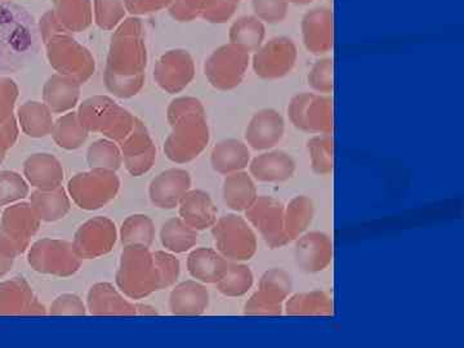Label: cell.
Listing matches in <instances>:
<instances>
[{"label":"cell","instance_id":"cell-1","mask_svg":"<svg viewBox=\"0 0 464 348\" xmlns=\"http://www.w3.org/2000/svg\"><path fill=\"white\" fill-rule=\"evenodd\" d=\"M148 53L136 18L125 21L112 36L105 70L106 88L121 99H130L141 91Z\"/></svg>","mask_w":464,"mask_h":348},{"label":"cell","instance_id":"cell-2","mask_svg":"<svg viewBox=\"0 0 464 348\" xmlns=\"http://www.w3.org/2000/svg\"><path fill=\"white\" fill-rule=\"evenodd\" d=\"M172 133L164 142V152L170 161L185 164L199 157L209 143L210 133L206 109L195 97H179L168 108Z\"/></svg>","mask_w":464,"mask_h":348},{"label":"cell","instance_id":"cell-3","mask_svg":"<svg viewBox=\"0 0 464 348\" xmlns=\"http://www.w3.org/2000/svg\"><path fill=\"white\" fill-rule=\"evenodd\" d=\"M116 284L130 299H142L160 290V273L154 253L146 246H124Z\"/></svg>","mask_w":464,"mask_h":348},{"label":"cell","instance_id":"cell-4","mask_svg":"<svg viewBox=\"0 0 464 348\" xmlns=\"http://www.w3.org/2000/svg\"><path fill=\"white\" fill-rule=\"evenodd\" d=\"M79 121L88 132L101 133L111 141L123 142L137 119L106 96H94L82 103Z\"/></svg>","mask_w":464,"mask_h":348},{"label":"cell","instance_id":"cell-5","mask_svg":"<svg viewBox=\"0 0 464 348\" xmlns=\"http://www.w3.org/2000/svg\"><path fill=\"white\" fill-rule=\"evenodd\" d=\"M212 235L217 250L227 261H249L257 253V237L243 217H222L212 226Z\"/></svg>","mask_w":464,"mask_h":348},{"label":"cell","instance_id":"cell-6","mask_svg":"<svg viewBox=\"0 0 464 348\" xmlns=\"http://www.w3.org/2000/svg\"><path fill=\"white\" fill-rule=\"evenodd\" d=\"M67 188L76 206L84 210H97L115 199L121 181L114 170L91 169L72 177Z\"/></svg>","mask_w":464,"mask_h":348},{"label":"cell","instance_id":"cell-7","mask_svg":"<svg viewBox=\"0 0 464 348\" xmlns=\"http://www.w3.org/2000/svg\"><path fill=\"white\" fill-rule=\"evenodd\" d=\"M249 65V52L227 43L207 58L204 74L216 90L232 91L243 83Z\"/></svg>","mask_w":464,"mask_h":348},{"label":"cell","instance_id":"cell-8","mask_svg":"<svg viewBox=\"0 0 464 348\" xmlns=\"http://www.w3.org/2000/svg\"><path fill=\"white\" fill-rule=\"evenodd\" d=\"M288 115L292 124L302 132L332 133L334 127V105L326 94H295L290 100Z\"/></svg>","mask_w":464,"mask_h":348},{"label":"cell","instance_id":"cell-9","mask_svg":"<svg viewBox=\"0 0 464 348\" xmlns=\"http://www.w3.org/2000/svg\"><path fill=\"white\" fill-rule=\"evenodd\" d=\"M50 63L58 74L85 83L94 72V60L90 51L63 33L52 36L45 42Z\"/></svg>","mask_w":464,"mask_h":348},{"label":"cell","instance_id":"cell-10","mask_svg":"<svg viewBox=\"0 0 464 348\" xmlns=\"http://www.w3.org/2000/svg\"><path fill=\"white\" fill-rule=\"evenodd\" d=\"M292 288V277L283 268L266 271L259 280L257 292L246 302L244 314L248 316L282 315Z\"/></svg>","mask_w":464,"mask_h":348},{"label":"cell","instance_id":"cell-11","mask_svg":"<svg viewBox=\"0 0 464 348\" xmlns=\"http://www.w3.org/2000/svg\"><path fill=\"white\" fill-rule=\"evenodd\" d=\"M298 60L295 43L288 36H275L253 53V72L266 81H276L292 72Z\"/></svg>","mask_w":464,"mask_h":348},{"label":"cell","instance_id":"cell-12","mask_svg":"<svg viewBox=\"0 0 464 348\" xmlns=\"http://www.w3.org/2000/svg\"><path fill=\"white\" fill-rule=\"evenodd\" d=\"M29 265L41 274L69 277L81 268L82 258L76 255L72 243L43 239L30 248Z\"/></svg>","mask_w":464,"mask_h":348},{"label":"cell","instance_id":"cell-13","mask_svg":"<svg viewBox=\"0 0 464 348\" xmlns=\"http://www.w3.org/2000/svg\"><path fill=\"white\" fill-rule=\"evenodd\" d=\"M41 219L34 213L30 204H17L7 208L0 222V248L12 257L23 255L30 239L38 231Z\"/></svg>","mask_w":464,"mask_h":348},{"label":"cell","instance_id":"cell-14","mask_svg":"<svg viewBox=\"0 0 464 348\" xmlns=\"http://www.w3.org/2000/svg\"><path fill=\"white\" fill-rule=\"evenodd\" d=\"M246 219L257 228L271 249H279L290 243L284 230V207L271 197H258L246 210Z\"/></svg>","mask_w":464,"mask_h":348},{"label":"cell","instance_id":"cell-15","mask_svg":"<svg viewBox=\"0 0 464 348\" xmlns=\"http://www.w3.org/2000/svg\"><path fill=\"white\" fill-rule=\"evenodd\" d=\"M116 243V226L106 217H96L76 231L72 246L82 259L102 257L111 252Z\"/></svg>","mask_w":464,"mask_h":348},{"label":"cell","instance_id":"cell-16","mask_svg":"<svg viewBox=\"0 0 464 348\" xmlns=\"http://www.w3.org/2000/svg\"><path fill=\"white\" fill-rule=\"evenodd\" d=\"M194 76V58L185 50L168 51L158 61L154 70V78L159 87L169 94L185 90Z\"/></svg>","mask_w":464,"mask_h":348},{"label":"cell","instance_id":"cell-17","mask_svg":"<svg viewBox=\"0 0 464 348\" xmlns=\"http://www.w3.org/2000/svg\"><path fill=\"white\" fill-rule=\"evenodd\" d=\"M302 41L308 52L316 56L328 53L334 44V17L328 7L307 11L301 21Z\"/></svg>","mask_w":464,"mask_h":348},{"label":"cell","instance_id":"cell-18","mask_svg":"<svg viewBox=\"0 0 464 348\" xmlns=\"http://www.w3.org/2000/svg\"><path fill=\"white\" fill-rule=\"evenodd\" d=\"M121 143V157L128 172L140 177L151 169L157 159V148L141 121L137 119L132 132Z\"/></svg>","mask_w":464,"mask_h":348},{"label":"cell","instance_id":"cell-19","mask_svg":"<svg viewBox=\"0 0 464 348\" xmlns=\"http://www.w3.org/2000/svg\"><path fill=\"white\" fill-rule=\"evenodd\" d=\"M295 258L304 273L316 274L325 270L333 259L331 237L320 231L301 235L295 244Z\"/></svg>","mask_w":464,"mask_h":348},{"label":"cell","instance_id":"cell-20","mask_svg":"<svg viewBox=\"0 0 464 348\" xmlns=\"http://www.w3.org/2000/svg\"><path fill=\"white\" fill-rule=\"evenodd\" d=\"M191 188V177L188 170L170 168L159 173L149 188L151 203L160 209H174L179 207L183 195Z\"/></svg>","mask_w":464,"mask_h":348},{"label":"cell","instance_id":"cell-21","mask_svg":"<svg viewBox=\"0 0 464 348\" xmlns=\"http://www.w3.org/2000/svg\"><path fill=\"white\" fill-rule=\"evenodd\" d=\"M285 133V121L275 109H262L250 119L246 130V141L257 151L275 148Z\"/></svg>","mask_w":464,"mask_h":348},{"label":"cell","instance_id":"cell-22","mask_svg":"<svg viewBox=\"0 0 464 348\" xmlns=\"http://www.w3.org/2000/svg\"><path fill=\"white\" fill-rule=\"evenodd\" d=\"M0 315H45V308L24 277H14L0 284Z\"/></svg>","mask_w":464,"mask_h":348},{"label":"cell","instance_id":"cell-23","mask_svg":"<svg viewBox=\"0 0 464 348\" xmlns=\"http://www.w3.org/2000/svg\"><path fill=\"white\" fill-rule=\"evenodd\" d=\"M250 176L258 182H285L295 173V159L282 150L264 152L249 161Z\"/></svg>","mask_w":464,"mask_h":348},{"label":"cell","instance_id":"cell-24","mask_svg":"<svg viewBox=\"0 0 464 348\" xmlns=\"http://www.w3.org/2000/svg\"><path fill=\"white\" fill-rule=\"evenodd\" d=\"M88 310L94 316H134L136 304L127 301L109 283H99L92 286L88 293Z\"/></svg>","mask_w":464,"mask_h":348},{"label":"cell","instance_id":"cell-25","mask_svg":"<svg viewBox=\"0 0 464 348\" xmlns=\"http://www.w3.org/2000/svg\"><path fill=\"white\" fill-rule=\"evenodd\" d=\"M179 217L197 231L212 227L217 221V208L212 198L203 190H188L179 204Z\"/></svg>","mask_w":464,"mask_h":348},{"label":"cell","instance_id":"cell-26","mask_svg":"<svg viewBox=\"0 0 464 348\" xmlns=\"http://www.w3.org/2000/svg\"><path fill=\"white\" fill-rule=\"evenodd\" d=\"M208 306L209 292L198 280L179 284L169 295V310L176 316H200Z\"/></svg>","mask_w":464,"mask_h":348},{"label":"cell","instance_id":"cell-27","mask_svg":"<svg viewBox=\"0 0 464 348\" xmlns=\"http://www.w3.org/2000/svg\"><path fill=\"white\" fill-rule=\"evenodd\" d=\"M27 183L38 190L48 191L60 188L63 181V168L51 154H33L24 163Z\"/></svg>","mask_w":464,"mask_h":348},{"label":"cell","instance_id":"cell-28","mask_svg":"<svg viewBox=\"0 0 464 348\" xmlns=\"http://www.w3.org/2000/svg\"><path fill=\"white\" fill-rule=\"evenodd\" d=\"M81 83L69 76L52 75L43 87V101L52 114H63L78 105Z\"/></svg>","mask_w":464,"mask_h":348},{"label":"cell","instance_id":"cell-29","mask_svg":"<svg viewBox=\"0 0 464 348\" xmlns=\"http://www.w3.org/2000/svg\"><path fill=\"white\" fill-rule=\"evenodd\" d=\"M228 261L210 248L192 250L188 257V271L195 280L203 284H217L225 276Z\"/></svg>","mask_w":464,"mask_h":348},{"label":"cell","instance_id":"cell-30","mask_svg":"<svg viewBox=\"0 0 464 348\" xmlns=\"http://www.w3.org/2000/svg\"><path fill=\"white\" fill-rule=\"evenodd\" d=\"M249 161L248 146L235 139L224 140L217 143L210 154L213 169L225 176L246 169L249 166Z\"/></svg>","mask_w":464,"mask_h":348},{"label":"cell","instance_id":"cell-31","mask_svg":"<svg viewBox=\"0 0 464 348\" xmlns=\"http://www.w3.org/2000/svg\"><path fill=\"white\" fill-rule=\"evenodd\" d=\"M222 192L226 206L235 212H246L258 198L253 177L243 170L226 176Z\"/></svg>","mask_w":464,"mask_h":348},{"label":"cell","instance_id":"cell-32","mask_svg":"<svg viewBox=\"0 0 464 348\" xmlns=\"http://www.w3.org/2000/svg\"><path fill=\"white\" fill-rule=\"evenodd\" d=\"M34 213L41 221L54 222L70 212V199L63 186L53 190H36L30 199Z\"/></svg>","mask_w":464,"mask_h":348},{"label":"cell","instance_id":"cell-33","mask_svg":"<svg viewBox=\"0 0 464 348\" xmlns=\"http://www.w3.org/2000/svg\"><path fill=\"white\" fill-rule=\"evenodd\" d=\"M17 116L23 132L26 136L33 137V139H42V137L48 136L53 130L54 123L52 111L44 102L29 101V102L20 106Z\"/></svg>","mask_w":464,"mask_h":348},{"label":"cell","instance_id":"cell-34","mask_svg":"<svg viewBox=\"0 0 464 348\" xmlns=\"http://www.w3.org/2000/svg\"><path fill=\"white\" fill-rule=\"evenodd\" d=\"M284 311L288 316H331L333 301L322 290L297 293L285 302Z\"/></svg>","mask_w":464,"mask_h":348},{"label":"cell","instance_id":"cell-35","mask_svg":"<svg viewBox=\"0 0 464 348\" xmlns=\"http://www.w3.org/2000/svg\"><path fill=\"white\" fill-rule=\"evenodd\" d=\"M315 215V206L304 195L293 198L284 208V230L290 241L297 240L310 227Z\"/></svg>","mask_w":464,"mask_h":348},{"label":"cell","instance_id":"cell-36","mask_svg":"<svg viewBox=\"0 0 464 348\" xmlns=\"http://www.w3.org/2000/svg\"><path fill=\"white\" fill-rule=\"evenodd\" d=\"M265 39L266 24L255 14L237 18L228 32V41L249 53H255L264 44Z\"/></svg>","mask_w":464,"mask_h":348},{"label":"cell","instance_id":"cell-37","mask_svg":"<svg viewBox=\"0 0 464 348\" xmlns=\"http://www.w3.org/2000/svg\"><path fill=\"white\" fill-rule=\"evenodd\" d=\"M161 246L170 253L188 252L198 241V231L190 227L181 217L168 219L160 230Z\"/></svg>","mask_w":464,"mask_h":348},{"label":"cell","instance_id":"cell-38","mask_svg":"<svg viewBox=\"0 0 464 348\" xmlns=\"http://www.w3.org/2000/svg\"><path fill=\"white\" fill-rule=\"evenodd\" d=\"M58 23L72 32H82L92 23L90 0H53Z\"/></svg>","mask_w":464,"mask_h":348},{"label":"cell","instance_id":"cell-39","mask_svg":"<svg viewBox=\"0 0 464 348\" xmlns=\"http://www.w3.org/2000/svg\"><path fill=\"white\" fill-rule=\"evenodd\" d=\"M51 134L61 149L76 150L87 141L90 132L79 121L78 112H67L57 119Z\"/></svg>","mask_w":464,"mask_h":348},{"label":"cell","instance_id":"cell-40","mask_svg":"<svg viewBox=\"0 0 464 348\" xmlns=\"http://www.w3.org/2000/svg\"><path fill=\"white\" fill-rule=\"evenodd\" d=\"M155 226L148 216L128 217L121 228V240L124 246H139L150 248L154 243Z\"/></svg>","mask_w":464,"mask_h":348},{"label":"cell","instance_id":"cell-41","mask_svg":"<svg viewBox=\"0 0 464 348\" xmlns=\"http://www.w3.org/2000/svg\"><path fill=\"white\" fill-rule=\"evenodd\" d=\"M255 276L246 265L240 262H228L225 276L216 284L219 293L226 297H241L252 288Z\"/></svg>","mask_w":464,"mask_h":348},{"label":"cell","instance_id":"cell-42","mask_svg":"<svg viewBox=\"0 0 464 348\" xmlns=\"http://www.w3.org/2000/svg\"><path fill=\"white\" fill-rule=\"evenodd\" d=\"M311 168L317 176H325L333 172L334 166V143L332 133L315 134L307 141Z\"/></svg>","mask_w":464,"mask_h":348},{"label":"cell","instance_id":"cell-43","mask_svg":"<svg viewBox=\"0 0 464 348\" xmlns=\"http://www.w3.org/2000/svg\"><path fill=\"white\" fill-rule=\"evenodd\" d=\"M88 166L91 169L116 170L123 163V157L118 146L110 140H99L92 143L87 151Z\"/></svg>","mask_w":464,"mask_h":348},{"label":"cell","instance_id":"cell-44","mask_svg":"<svg viewBox=\"0 0 464 348\" xmlns=\"http://www.w3.org/2000/svg\"><path fill=\"white\" fill-rule=\"evenodd\" d=\"M27 195H29V183L21 177V174L12 170L0 172V207L25 199Z\"/></svg>","mask_w":464,"mask_h":348},{"label":"cell","instance_id":"cell-45","mask_svg":"<svg viewBox=\"0 0 464 348\" xmlns=\"http://www.w3.org/2000/svg\"><path fill=\"white\" fill-rule=\"evenodd\" d=\"M307 82L316 93H332L334 90V61L332 58L317 60L308 72Z\"/></svg>","mask_w":464,"mask_h":348},{"label":"cell","instance_id":"cell-46","mask_svg":"<svg viewBox=\"0 0 464 348\" xmlns=\"http://www.w3.org/2000/svg\"><path fill=\"white\" fill-rule=\"evenodd\" d=\"M252 8L255 16L266 25H277L288 16L289 3L288 0H252Z\"/></svg>","mask_w":464,"mask_h":348},{"label":"cell","instance_id":"cell-47","mask_svg":"<svg viewBox=\"0 0 464 348\" xmlns=\"http://www.w3.org/2000/svg\"><path fill=\"white\" fill-rule=\"evenodd\" d=\"M97 25L102 29H114L125 14L124 0H94Z\"/></svg>","mask_w":464,"mask_h":348},{"label":"cell","instance_id":"cell-48","mask_svg":"<svg viewBox=\"0 0 464 348\" xmlns=\"http://www.w3.org/2000/svg\"><path fill=\"white\" fill-rule=\"evenodd\" d=\"M216 0H173L169 5V14L179 23H188L207 11Z\"/></svg>","mask_w":464,"mask_h":348},{"label":"cell","instance_id":"cell-49","mask_svg":"<svg viewBox=\"0 0 464 348\" xmlns=\"http://www.w3.org/2000/svg\"><path fill=\"white\" fill-rule=\"evenodd\" d=\"M50 314L53 316H83L87 314V307L78 295L66 293L52 302Z\"/></svg>","mask_w":464,"mask_h":348},{"label":"cell","instance_id":"cell-50","mask_svg":"<svg viewBox=\"0 0 464 348\" xmlns=\"http://www.w3.org/2000/svg\"><path fill=\"white\" fill-rule=\"evenodd\" d=\"M18 97L16 82L0 76V124L5 123L14 116V103Z\"/></svg>","mask_w":464,"mask_h":348},{"label":"cell","instance_id":"cell-51","mask_svg":"<svg viewBox=\"0 0 464 348\" xmlns=\"http://www.w3.org/2000/svg\"><path fill=\"white\" fill-rule=\"evenodd\" d=\"M154 257L160 273L161 289L172 286L179 280L181 273L179 259L167 252H155Z\"/></svg>","mask_w":464,"mask_h":348},{"label":"cell","instance_id":"cell-52","mask_svg":"<svg viewBox=\"0 0 464 348\" xmlns=\"http://www.w3.org/2000/svg\"><path fill=\"white\" fill-rule=\"evenodd\" d=\"M237 3L231 2V0H216L209 8L201 14L204 20L212 24H225L232 16L237 9Z\"/></svg>","mask_w":464,"mask_h":348},{"label":"cell","instance_id":"cell-53","mask_svg":"<svg viewBox=\"0 0 464 348\" xmlns=\"http://www.w3.org/2000/svg\"><path fill=\"white\" fill-rule=\"evenodd\" d=\"M173 0H124L125 9L132 14H149L169 7Z\"/></svg>","mask_w":464,"mask_h":348},{"label":"cell","instance_id":"cell-54","mask_svg":"<svg viewBox=\"0 0 464 348\" xmlns=\"http://www.w3.org/2000/svg\"><path fill=\"white\" fill-rule=\"evenodd\" d=\"M18 125L14 116L0 124V163L5 160L8 150L17 141Z\"/></svg>","mask_w":464,"mask_h":348},{"label":"cell","instance_id":"cell-55","mask_svg":"<svg viewBox=\"0 0 464 348\" xmlns=\"http://www.w3.org/2000/svg\"><path fill=\"white\" fill-rule=\"evenodd\" d=\"M14 257L8 255L5 249L0 248V277L5 276V274L11 270L12 265H14Z\"/></svg>","mask_w":464,"mask_h":348},{"label":"cell","instance_id":"cell-56","mask_svg":"<svg viewBox=\"0 0 464 348\" xmlns=\"http://www.w3.org/2000/svg\"><path fill=\"white\" fill-rule=\"evenodd\" d=\"M313 2L314 0H288L289 5H308Z\"/></svg>","mask_w":464,"mask_h":348},{"label":"cell","instance_id":"cell-57","mask_svg":"<svg viewBox=\"0 0 464 348\" xmlns=\"http://www.w3.org/2000/svg\"><path fill=\"white\" fill-rule=\"evenodd\" d=\"M231 2H235V3H237V5H239V3L241 2V0H231Z\"/></svg>","mask_w":464,"mask_h":348}]
</instances>
